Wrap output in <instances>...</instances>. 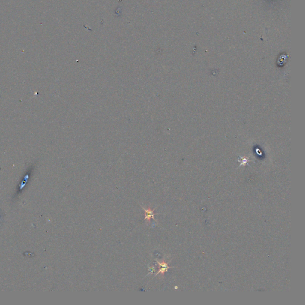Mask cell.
<instances>
[{"label": "cell", "mask_w": 305, "mask_h": 305, "mask_svg": "<svg viewBox=\"0 0 305 305\" xmlns=\"http://www.w3.org/2000/svg\"><path fill=\"white\" fill-rule=\"evenodd\" d=\"M144 211H145V219L150 221V219L151 218H154V211L153 210H151L150 209H144Z\"/></svg>", "instance_id": "7a4b0ae2"}, {"label": "cell", "mask_w": 305, "mask_h": 305, "mask_svg": "<svg viewBox=\"0 0 305 305\" xmlns=\"http://www.w3.org/2000/svg\"><path fill=\"white\" fill-rule=\"evenodd\" d=\"M157 263L159 265V266H160V269L159 271V272L157 274H156V275H157L158 274H163L165 272H166L168 271V268H169L168 266V264L166 262H157Z\"/></svg>", "instance_id": "6da1fadb"}, {"label": "cell", "mask_w": 305, "mask_h": 305, "mask_svg": "<svg viewBox=\"0 0 305 305\" xmlns=\"http://www.w3.org/2000/svg\"><path fill=\"white\" fill-rule=\"evenodd\" d=\"M0 220H1V215H0Z\"/></svg>", "instance_id": "3957f363"}]
</instances>
